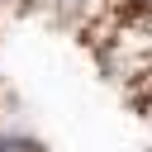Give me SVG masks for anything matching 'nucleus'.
Masks as SVG:
<instances>
[{
	"instance_id": "1",
	"label": "nucleus",
	"mask_w": 152,
	"mask_h": 152,
	"mask_svg": "<svg viewBox=\"0 0 152 152\" xmlns=\"http://www.w3.org/2000/svg\"><path fill=\"white\" fill-rule=\"evenodd\" d=\"M0 152H38V142H28V138H0Z\"/></svg>"
},
{
	"instance_id": "2",
	"label": "nucleus",
	"mask_w": 152,
	"mask_h": 152,
	"mask_svg": "<svg viewBox=\"0 0 152 152\" xmlns=\"http://www.w3.org/2000/svg\"><path fill=\"white\" fill-rule=\"evenodd\" d=\"M57 5H62V10H81L86 0H57Z\"/></svg>"
},
{
	"instance_id": "3",
	"label": "nucleus",
	"mask_w": 152,
	"mask_h": 152,
	"mask_svg": "<svg viewBox=\"0 0 152 152\" xmlns=\"http://www.w3.org/2000/svg\"><path fill=\"white\" fill-rule=\"evenodd\" d=\"M133 5H147V10H152V0H133Z\"/></svg>"
}]
</instances>
